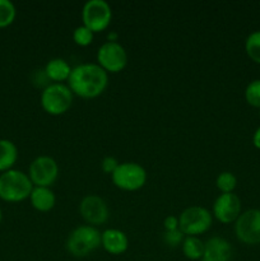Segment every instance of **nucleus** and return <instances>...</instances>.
Instances as JSON below:
<instances>
[{"mask_svg": "<svg viewBox=\"0 0 260 261\" xmlns=\"http://www.w3.org/2000/svg\"><path fill=\"white\" fill-rule=\"evenodd\" d=\"M109 84V73L97 63H83L71 69L68 86L73 94L81 98H96L101 96Z\"/></svg>", "mask_w": 260, "mask_h": 261, "instance_id": "1", "label": "nucleus"}, {"mask_svg": "<svg viewBox=\"0 0 260 261\" xmlns=\"http://www.w3.org/2000/svg\"><path fill=\"white\" fill-rule=\"evenodd\" d=\"M101 246V232L97 227L83 224L68 234L65 242L66 251L74 257H86Z\"/></svg>", "mask_w": 260, "mask_h": 261, "instance_id": "2", "label": "nucleus"}, {"mask_svg": "<svg viewBox=\"0 0 260 261\" xmlns=\"http://www.w3.org/2000/svg\"><path fill=\"white\" fill-rule=\"evenodd\" d=\"M33 184L27 173L9 170L0 175V199L8 203H19L30 198Z\"/></svg>", "mask_w": 260, "mask_h": 261, "instance_id": "3", "label": "nucleus"}, {"mask_svg": "<svg viewBox=\"0 0 260 261\" xmlns=\"http://www.w3.org/2000/svg\"><path fill=\"white\" fill-rule=\"evenodd\" d=\"M74 94L64 83H50L41 92V106L48 115L59 116L68 111L73 103Z\"/></svg>", "mask_w": 260, "mask_h": 261, "instance_id": "4", "label": "nucleus"}, {"mask_svg": "<svg viewBox=\"0 0 260 261\" xmlns=\"http://www.w3.org/2000/svg\"><path fill=\"white\" fill-rule=\"evenodd\" d=\"M213 217L212 213L204 206L193 205L186 208L178 216V229L185 236H196L203 234L212 227Z\"/></svg>", "mask_w": 260, "mask_h": 261, "instance_id": "5", "label": "nucleus"}, {"mask_svg": "<svg viewBox=\"0 0 260 261\" xmlns=\"http://www.w3.org/2000/svg\"><path fill=\"white\" fill-rule=\"evenodd\" d=\"M116 188L124 191H137L147 182V171L135 162H122L111 175Z\"/></svg>", "mask_w": 260, "mask_h": 261, "instance_id": "6", "label": "nucleus"}, {"mask_svg": "<svg viewBox=\"0 0 260 261\" xmlns=\"http://www.w3.org/2000/svg\"><path fill=\"white\" fill-rule=\"evenodd\" d=\"M112 19V9L106 0H88L82 8L83 25L93 33L102 32L110 25Z\"/></svg>", "mask_w": 260, "mask_h": 261, "instance_id": "7", "label": "nucleus"}, {"mask_svg": "<svg viewBox=\"0 0 260 261\" xmlns=\"http://www.w3.org/2000/svg\"><path fill=\"white\" fill-rule=\"evenodd\" d=\"M97 64L107 73H119L127 65V53L120 42L106 41L97 50Z\"/></svg>", "mask_w": 260, "mask_h": 261, "instance_id": "8", "label": "nucleus"}, {"mask_svg": "<svg viewBox=\"0 0 260 261\" xmlns=\"http://www.w3.org/2000/svg\"><path fill=\"white\" fill-rule=\"evenodd\" d=\"M27 175L33 186L50 188L59 177V165L50 155H38L31 162Z\"/></svg>", "mask_w": 260, "mask_h": 261, "instance_id": "9", "label": "nucleus"}, {"mask_svg": "<svg viewBox=\"0 0 260 261\" xmlns=\"http://www.w3.org/2000/svg\"><path fill=\"white\" fill-rule=\"evenodd\" d=\"M235 233L245 245L260 244V209H249L235 222Z\"/></svg>", "mask_w": 260, "mask_h": 261, "instance_id": "10", "label": "nucleus"}, {"mask_svg": "<svg viewBox=\"0 0 260 261\" xmlns=\"http://www.w3.org/2000/svg\"><path fill=\"white\" fill-rule=\"evenodd\" d=\"M79 214L89 226H102L110 218V209L105 199L101 196L91 195L84 196L79 203Z\"/></svg>", "mask_w": 260, "mask_h": 261, "instance_id": "11", "label": "nucleus"}, {"mask_svg": "<svg viewBox=\"0 0 260 261\" xmlns=\"http://www.w3.org/2000/svg\"><path fill=\"white\" fill-rule=\"evenodd\" d=\"M241 214V200L235 193L219 194L213 203V216L223 224L235 223Z\"/></svg>", "mask_w": 260, "mask_h": 261, "instance_id": "12", "label": "nucleus"}, {"mask_svg": "<svg viewBox=\"0 0 260 261\" xmlns=\"http://www.w3.org/2000/svg\"><path fill=\"white\" fill-rule=\"evenodd\" d=\"M233 249L226 239L211 237L204 242V254L201 261H231Z\"/></svg>", "mask_w": 260, "mask_h": 261, "instance_id": "13", "label": "nucleus"}, {"mask_svg": "<svg viewBox=\"0 0 260 261\" xmlns=\"http://www.w3.org/2000/svg\"><path fill=\"white\" fill-rule=\"evenodd\" d=\"M101 246L110 255H121L129 247V239L125 232L110 228L101 233Z\"/></svg>", "mask_w": 260, "mask_h": 261, "instance_id": "14", "label": "nucleus"}, {"mask_svg": "<svg viewBox=\"0 0 260 261\" xmlns=\"http://www.w3.org/2000/svg\"><path fill=\"white\" fill-rule=\"evenodd\" d=\"M31 204L33 208L38 212H50L56 204L55 193L51 188H43V186H33L32 193L30 195Z\"/></svg>", "mask_w": 260, "mask_h": 261, "instance_id": "15", "label": "nucleus"}, {"mask_svg": "<svg viewBox=\"0 0 260 261\" xmlns=\"http://www.w3.org/2000/svg\"><path fill=\"white\" fill-rule=\"evenodd\" d=\"M71 69L73 68L69 65L65 59L54 58L47 61L43 70H45L46 75L53 83H61V82L68 81L69 76H70Z\"/></svg>", "mask_w": 260, "mask_h": 261, "instance_id": "16", "label": "nucleus"}, {"mask_svg": "<svg viewBox=\"0 0 260 261\" xmlns=\"http://www.w3.org/2000/svg\"><path fill=\"white\" fill-rule=\"evenodd\" d=\"M18 160V148L12 140L0 139V172L13 170Z\"/></svg>", "mask_w": 260, "mask_h": 261, "instance_id": "17", "label": "nucleus"}, {"mask_svg": "<svg viewBox=\"0 0 260 261\" xmlns=\"http://www.w3.org/2000/svg\"><path fill=\"white\" fill-rule=\"evenodd\" d=\"M181 249L186 259L201 260L204 254V242L196 236H185Z\"/></svg>", "mask_w": 260, "mask_h": 261, "instance_id": "18", "label": "nucleus"}, {"mask_svg": "<svg viewBox=\"0 0 260 261\" xmlns=\"http://www.w3.org/2000/svg\"><path fill=\"white\" fill-rule=\"evenodd\" d=\"M245 50L254 63L260 64V31H255L247 36L245 41Z\"/></svg>", "mask_w": 260, "mask_h": 261, "instance_id": "19", "label": "nucleus"}, {"mask_svg": "<svg viewBox=\"0 0 260 261\" xmlns=\"http://www.w3.org/2000/svg\"><path fill=\"white\" fill-rule=\"evenodd\" d=\"M17 15L15 5L10 0H0V28L12 24Z\"/></svg>", "mask_w": 260, "mask_h": 261, "instance_id": "20", "label": "nucleus"}, {"mask_svg": "<svg viewBox=\"0 0 260 261\" xmlns=\"http://www.w3.org/2000/svg\"><path fill=\"white\" fill-rule=\"evenodd\" d=\"M216 185L222 194L233 193L237 186V178L232 172L224 171V172H221L217 176Z\"/></svg>", "mask_w": 260, "mask_h": 261, "instance_id": "21", "label": "nucleus"}, {"mask_svg": "<svg viewBox=\"0 0 260 261\" xmlns=\"http://www.w3.org/2000/svg\"><path fill=\"white\" fill-rule=\"evenodd\" d=\"M245 99L252 107L260 109V79L250 82L245 89Z\"/></svg>", "mask_w": 260, "mask_h": 261, "instance_id": "22", "label": "nucleus"}, {"mask_svg": "<svg viewBox=\"0 0 260 261\" xmlns=\"http://www.w3.org/2000/svg\"><path fill=\"white\" fill-rule=\"evenodd\" d=\"M93 38H94V33L83 24L78 25L73 32L74 42H75L78 46H82V47H86V46L91 45Z\"/></svg>", "mask_w": 260, "mask_h": 261, "instance_id": "23", "label": "nucleus"}, {"mask_svg": "<svg viewBox=\"0 0 260 261\" xmlns=\"http://www.w3.org/2000/svg\"><path fill=\"white\" fill-rule=\"evenodd\" d=\"M184 239H185V234L180 229H176V231H165V233H163V241L170 247H177L178 245L183 244Z\"/></svg>", "mask_w": 260, "mask_h": 261, "instance_id": "24", "label": "nucleus"}, {"mask_svg": "<svg viewBox=\"0 0 260 261\" xmlns=\"http://www.w3.org/2000/svg\"><path fill=\"white\" fill-rule=\"evenodd\" d=\"M119 165L120 163L116 158L112 157V155H106V157L101 161V170L103 171L105 173H107V175H112V173L115 172V170L119 167Z\"/></svg>", "mask_w": 260, "mask_h": 261, "instance_id": "25", "label": "nucleus"}, {"mask_svg": "<svg viewBox=\"0 0 260 261\" xmlns=\"http://www.w3.org/2000/svg\"><path fill=\"white\" fill-rule=\"evenodd\" d=\"M163 227H165V231H176V229H178V217L167 216L163 221Z\"/></svg>", "mask_w": 260, "mask_h": 261, "instance_id": "26", "label": "nucleus"}, {"mask_svg": "<svg viewBox=\"0 0 260 261\" xmlns=\"http://www.w3.org/2000/svg\"><path fill=\"white\" fill-rule=\"evenodd\" d=\"M252 144L255 148L260 149V126L255 130L254 135H252Z\"/></svg>", "mask_w": 260, "mask_h": 261, "instance_id": "27", "label": "nucleus"}, {"mask_svg": "<svg viewBox=\"0 0 260 261\" xmlns=\"http://www.w3.org/2000/svg\"><path fill=\"white\" fill-rule=\"evenodd\" d=\"M117 40H119V33L117 32L111 31V32L107 35V41H110V42H117Z\"/></svg>", "mask_w": 260, "mask_h": 261, "instance_id": "28", "label": "nucleus"}, {"mask_svg": "<svg viewBox=\"0 0 260 261\" xmlns=\"http://www.w3.org/2000/svg\"><path fill=\"white\" fill-rule=\"evenodd\" d=\"M2 219H3V212H2V208H0V223H2Z\"/></svg>", "mask_w": 260, "mask_h": 261, "instance_id": "29", "label": "nucleus"}, {"mask_svg": "<svg viewBox=\"0 0 260 261\" xmlns=\"http://www.w3.org/2000/svg\"><path fill=\"white\" fill-rule=\"evenodd\" d=\"M259 117H260V109H259Z\"/></svg>", "mask_w": 260, "mask_h": 261, "instance_id": "30", "label": "nucleus"}]
</instances>
